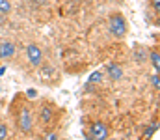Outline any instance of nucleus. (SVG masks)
I'll use <instances>...</instances> for the list:
<instances>
[{
    "label": "nucleus",
    "mask_w": 160,
    "mask_h": 140,
    "mask_svg": "<svg viewBox=\"0 0 160 140\" xmlns=\"http://www.w3.org/2000/svg\"><path fill=\"white\" fill-rule=\"evenodd\" d=\"M108 30L116 39H123L127 36V19L123 13H112L108 17Z\"/></svg>",
    "instance_id": "nucleus-1"
},
{
    "label": "nucleus",
    "mask_w": 160,
    "mask_h": 140,
    "mask_svg": "<svg viewBox=\"0 0 160 140\" xmlns=\"http://www.w3.org/2000/svg\"><path fill=\"white\" fill-rule=\"evenodd\" d=\"M17 127H19V131L24 133V135L32 133V129H34V118H32V112H30L28 105H22V106H21L19 116H17Z\"/></svg>",
    "instance_id": "nucleus-2"
},
{
    "label": "nucleus",
    "mask_w": 160,
    "mask_h": 140,
    "mask_svg": "<svg viewBox=\"0 0 160 140\" xmlns=\"http://www.w3.org/2000/svg\"><path fill=\"white\" fill-rule=\"evenodd\" d=\"M108 135H110V129H108V125L104 122H93L89 125V137L91 138L104 140V138H108Z\"/></svg>",
    "instance_id": "nucleus-3"
},
{
    "label": "nucleus",
    "mask_w": 160,
    "mask_h": 140,
    "mask_svg": "<svg viewBox=\"0 0 160 140\" xmlns=\"http://www.w3.org/2000/svg\"><path fill=\"white\" fill-rule=\"evenodd\" d=\"M26 56H28V62L34 67H39L41 62H43V52H41L39 47L34 45V43H30V45L26 47Z\"/></svg>",
    "instance_id": "nucleus-4"
},
{
    "label": "nucleus",
    "mask_w": 160,
    "mask_h": 140,
    "mask_svg": "<svg viewBox=\"0 0 160 140\" xmlns=\"http://www.w3.org/2000/svg\"><path fill=\"white\" fill-rule=\"evenodd\" d=\"M17 52V47L13 41H0V60H9Z\"/></svg>",
    "instance_id": "nucleus-5"
},
{
    "label": "nucleus",
    "mask_w": 160,
    "mask_h": 140,
    "mask_svg": "<svg viewBox=\"0 0 160 140\" xmlns=\"http://www.w3.org/2000/svg\"><path fill=\"white\" fill-rule=\"evenodd\" d=\"M52 118H54V108L48 103H45L39 108V123L41 125H48V123H52Z\"/></svg>",
    "instance_id": "nucleus-6"
},
{
    "label": "nucleus",
    "mask_w": 160,
    "mask_h": 140,
    "mask_svg": "<svg viewBox=\"0 0 160 140\" xmlns=\"http://www.w3.org/2000/svg\"><path fill=\"white\" fill-rule=\"evenodd\" d=\"M106 73H108V79H112V80H121L123 79V67L116 62L106 64Z\"/></svg>",
    "instance_id": "nucleus-7"
},
{
    "label": "nucleus",
    "mask_w": 160,
    "mask_h": 140,
    "mask_svg": "<svg viewBox=\"0 0 160 140\" xmlns=\"http://www.w3.org/2000/svg\"><path fill=\"white\" fill-rule=\"evenodd\" d=\"M147 58H149V62H151V65L155 67V71L158 73V69H160V54H158V50H157V49H153V50H149V52H147Z\"/></svg>",
    "instance_id": "nucleus-8"
},
{
    "label": "nucleus",
    "mask_w": 160,
    "mask_h": 140,
    "mask_svg": "<svg viewBox=\"0 0 160 140\" xmlns=\"http://www.w3.org/2000/svg\"><path fill=\"white\" fill-rule=\"evenodd\" d=\"M134 60H136L138 64H145V60H147V50H145V47H136V49H134Z\"/></svg>",
    "instance_id": "nucleus-9"
},
{
    "label": "nucleus",
    "mask_w": 160,
    "mask_h": 140,
    "mask_svg": "<svg viewBox=\"0 0 160 140\" xmlns=\"http://www.w3.org/2000/svg\"><path fill=\"white\" fill-rule=\"evenodd\" d=\"M9 11H11L9 0H0V13H9Z\"/></svg>",
    "instance_id": "nucleus-10"
},
{
    "label": "nucleus",
    "mask_w": 160,
    "mask_h": 140,
    "mask_svg": "<svg viewBox=\"0 0 160 140\" xmlns=\"http://www.w3.org/2000/svg\"><path fill=\"white\" fill-rule=\"evenodd\" d=\"M101 80H102V73L101 71H95V73L89 75V82H101Z\"/></svg>",
    "instance_id": "nucleus-11"
},
{
    "label": "nucleus",
    "mask_w": 160,
    "mask_h": 140,
    "mask_svg": "<svg viewBox=\"0 0 160 140\" xmlns=\"http://www.w3.org/2000/svg\"><path fill=\"white\" fill-rule=\"evenodd\" d=\"M151 84H153V88H155V90H158V88H160V82H158V73H155V75L151 77Z\"/></svg>",
    "instance_id": "nucleus-12"
},
{
    "label": "nucleus",
    "mask_w": 160,
    "mask_h": 140,
    "mask_svg": "<svg viewBox=\"0 0 160 140\" xmlns=\"http://www.w3.org/2000/svg\"><path fill=\"white\" fill-rule=\"evenodd\" d=\"M155 131H157V125H151V127H147V129H145V133H143V137L147 138V137H151V135H153Z\"/></svg>",
    "instance_id": "nucleus-13"
},
{
    "label": "nucleus",
    "mask_w": 160,
    "mask_h": 140,
    "mask_svg": "<svg viewBox=\"0 0 160 140\" xmlns=\"http://www.w3.org/2000/svg\"><path fill=\"white\" fill-rule=\"evenodd\" d=\"M6 137H8V127H6L4 123H0V140L6 138Z\"/></svg>",
    "instance_id": "nucleus-14"
},
{
    "label": "nucleus",
    "mask_w": 160,
    "mask_h": 140,
    "mask_svg": "<svg viewBox=\"0 0 160 140\" xmlns=\"http://www.w3.org/2000/svg\"><path fill=\"white\" fill-rule=\"evenodd\" d=\"M26 95H28V99H36V97H38V92H36L34 88H30V90L26 92Z\"/></svg>",
    "instance_id": "nucleus-15"
},
{
    "label": "nucleus",
    "mask_w": 160,
    "mask_h": 140,
    "mask_svg": "<svg viewBox=\"0 0 160 140\" xmlns=\"http://www.w3.org/2000/svg\"><path fill=\"white\" fill-rule=\"evenodd\" d=\"M153 2V8H155V11H158L160 9V0H151Z\"/></svg>",
    "instance_id": "nucleus-16"
},
{
    "label": "nucleus",
    "mask_w": 160,
    "mask_h": 140,
    "mask_svg": "<svg viewBox=\"0 0 160 140\" xmlns=\"http://www.w3.org/2000/svg\"><path fill=\"white\" fill-rule=\"evenodd\" d=\"M47 138H48V140H54V138H58V135H56V133H50V135H47Z\"/></svg>",
    "instance_id": "nucleus-17"
},
{
    "label": "nucleus",
    "mask_w": 160,
    "mask_h": 140,
    "mask_svg": "<svg viewBox=\"0 0 160 140\" xmlns=\"http://www.w3.org/2000/svg\"><path fill=\"white\" fill-rule=\"evenodd\" d=\"M0 62H2V60H0Z\"/></svg>",
    "instance_id": "nucleus-18"
}]
</instances>
